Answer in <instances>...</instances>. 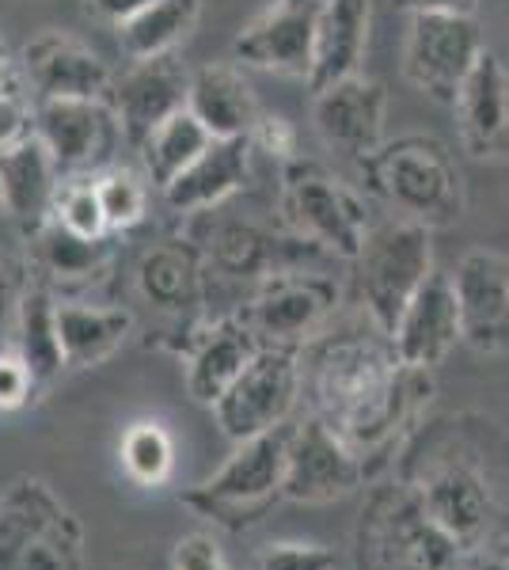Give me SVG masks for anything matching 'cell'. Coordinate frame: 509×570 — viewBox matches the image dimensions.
<instances>
[{
  "instance_id": "cell-11",
  "label": "cell",
  "mask_w": 509,
  "mask_h": 570,
  "mask_svg": "<svg viewBox=\"0 0 509 570\" xmlns=\"http://www.w3.org/2000/svg\"><path fill=\"white\" fill-rule=\"evenodd\" d=\"M365 483V464L320 415L297 419L285 449L282 499L290 502H335Z\"/></svg>"
},
{
  "instance_id": "cell-4",
  "label": "cell",
  "mask_w": 509,
  "mask_h": 570,
  "mask_svg": "<svg viewBox=\"0 0 509 570\" xmlns=\"http://www.w3.org/2000/svg\"><path fill=\"white\" fill-rule=\"evenodd\" d=\"M468 551L446 537L403 483L369 494L358 521V570H464Z\"/></svg>"
},
{
  "instance_id": "cell-1",
  "label": "cell",
  "mask_w": 509,
  "mask_h": 570,
  "mask_svg": "<svg viewBox=\"0 0 509 570\" xmlns=\"http://www.w3.org/2000/svg\"><path fill=\"white\" fill-rule=\"evenodd\" d=\"M301 381H309L312 415L369 461H384L388 449L411 426L422 400H430V373L411 370L395 357L392 343L365 335L323 338L301 357Z\"/></svg>"
},
{
  "instance_id": "cell-19",
  "label": "cell",
  "mask_w": 509,
  "mask_h": 570,
  "mask_svg": "<svg viewBox=\"0 0 509 570\" xmlns=\"http://www.w3.org/2000/svg\"><path fill=\"white\" fill-rule=\"evenodd\" d=\"M452 107L471 156H509V72L495 50L476 58Z\"/></svg>"
},
{
  "instance_id": "cell-23",
  "label": "cell",
  "mask_w": 509,
  "mask_h": 570,
  "mask_svg": "<svg viewBox=\"0 0 509 570\" xmlns=\"http://www.w3.org/2000/svg\"><path fill=\"white\" fill-rule=\"evenodd\" d=\"M187 110L209 130L213 141L228 137H252L258 122V107L252 85L233 66H202L190 72Z\"/></svg>"
},
{
  "instance_id": "cell-14",
  "label": "cell",
  "mask_w": 509,
  "mask_h": 570,
  "mask_svg": "<svg viewBox=\"0 0 509 570\" xmlns=\"http://www.w3.org/2000/svg\"><path fill=\"white\" fill-rule=\"evenodd\" d=\"M384 85L369 77H346L339 85L316 91L312 104V122L327 149H339L354 160H365L369 153L381 149L384 141Z\"/></svg>"
},
{
  "instance_id": "cell-18",
  "label": "cell",
  "mask_w": 509,
  "mask_h": 570,
  "mask_svg": "<svg viewBox=\"0 0 509 570\" xmlns=\"http://www.w3.org/2000/svg\"><path fill=\"white\" fill-rule=\"evenodd\" d=\"M23 72L39 99H107L115 88L104 61L61 31H42L27 42Z\"/></svg>"
},
{
  "instance_id": "cell-7",
  "label": "cell",
  "mask_w": 509,
  "mask_h": 570,
  "mask_svg": "<svg viewBox=\"0 0 509 570\" xmlns=\"http://www.w3.org/2000/svg\"><path fill=\"white\" fill-rule=\"evenodd\" d=\"M361 305L369 312V324L392 338L403 308L433 274L430 228L419 220L388 225L373 233L361 247Z\"/></svg>"
},
{
  "instance_id": "cell-39",
  "label": "cell",
  "mask_w": 509,
  "mask_h": 570,
  "mask_svg": "<svg viewBox=\"0 0 509 570\" xmlns=\"http://www.w3.org/2000/svg\"><path fill=\"white\" fill-rule=\"evenodd\" d=\"M149 4H153V0H88V12L118 27V23L134 20V16L141 12V8H149Z\"/></svg>"
},
{
  "instance_id": "cell-31",
  "label": "cell",
  "mask_w": 509,
  "mask_h": 570,
  "mask_svg": "<svg viewBox=\"0 0 509 570\" xmlns=\"http://www.w3.org/2000/svg\"><path fill=\"white\" fill-rule=\"evenodd\" d=\"M39 255L53 278H80V274L96 271L99 255H104V240H80L58 220H50L39 233Z\"/></svg>"
},
{
  "instance_id": "cell-26",
  "label": "cell",
  "mask_w": 509,
  "mask_h": 570,
  "mask_svg": "<svg viewBox=\"0 0 509 570\" xmlns=\"http://www.w3.org/2000/svg\"><path fill=\"white\" fill-rule=\"evenodd\" d=\"M134 331V312L85 305V301H61L58 305V338L65 354V370H91L107 362Z\"/></svg>"
},
{
  "instance_id": "cell-2",
  "label": "cell",
  "mask_w": 509,
  "mask_h": 570,
  "mask_svg": "<svg viewBox=\"0 0 509 570\" xmlns=\"http://www.w3.org/2000/svg\"><path fill=\"white\" fill-rule=\"evenodd\" d=\"M400 483L414 494L425 518L457 540V548L476 556L487 544L498 521V487L476 464L471 449L422 438V449L403 464Z\"/></svg>"
},
{
  "instance_id": "cell-35",
  "label": "cell",
  "mask_w": 509,
  "mask_h": 570,
  "mask_svg": "<svg viewBox=\"0 0 509 570\" xmlns=\"http://www.w3.org/2000/svg\"><path fill=\"white\" fill-rule=\"evenodd\" d=\"M172 567L175 570H228L225 556H221L217 540L209 532H187L179 537V544L172 551Z\"/></svg>"
},
{
  "instance_id": "cell-36",
  "label": "cell",
  "mask_w": 509,
  "mask_h": 570,
  "mask_svg": "<svg viewBox=\"0 0 509 570\" xmlns=\"http://www.w3.org/2000/svg\"><path fill=\"white\" fill-rule=\"evenodd\" d=\"M35 392H39L35 376L20 362V354H0V411H20Z\"/></svg>"
},
{
  "instance_id": "cell-25",
  "label": "cell",
  "mask_w": 509,
  "mask_h": 570,
  "mask_svg": "<svg viewBox=\"0 0 509 570\" xmlns=\"http://www.w3.org/2000/svg\"><path fill=\"white\" fill-rule=\"evenodd\" d=\"M247 145L252 137L209 141V149L164 187V202L172 209H206L225 202L247 183Z\"/></svg>"
},
{
  "instance_id": "cell-38",
  "label": "cell",
  "mask_w": 509,
  "mask_h": 570,
  "mask_svg": "<svg viewBox=\"0 0 509 570\" xmlns=\"http://www.w3.org/2000/svg\"><path fill=\"white\" fill-rule=\"evenodd\" d=\"M31 122H35V110H27L23 91L0 96V149L23 141V137L31 134Z\"/></svg>"
},
{
  "instance_id": "cell-43",
  "label": "cell",
  "mask_w": 509,
  "mask_h": 570,
  "mask_svg": "<svg viewBox=\"0 0 509 570\" xmlns=\"http://www.w3.org/2000/svg\"><path fill=\"white\" fill-rule=\"evenodd\" d=\"M471 570H509V551L502 548L498 556H487V559H479Z\"/></svg>"
},
{
  "instance_id": "cell-13",
  "label": "cell",
  "mask_w": 509,
  "mask_h": 570,
  "mask_svg": "<svg viewBox=\"0 0 509 570\" xmlns=\"http://www.w3.org/2000/svg\"><path fill=\"white\" fill-rule=\"evenodd\" d=\"M460 338L476 354L509 351V263L495 252H468L452 274Z\"/></svg>"
},
{
  "instance_id": "cell-22",
  "label": "cell",
  "mask_w": 509,
  "mask_h": 570,
  "mask_svg": "<svg viewBox=\"0 0 509 570\" xmlns=\"http://www.w3.org/2000/svg\"><path fill=\"white\" fill-rule=\"evenodd\" d=\"M58 198V168L35 134L0 149V209L12 220L42 228Z\"/></svg>"
},
{
  "instance_id": "cell-6",
  "label": "cell",
  "mask_w": 509,
  "mask_h": 570,
  "mask_svg": "<svg viewBox=\"0 0 509 570\" xmlns=\"http://www.w3.org/2000/svg\"><path fill=\"white\" fill-rule=\"evenodd\" d=\"M85 532L42 480H20L0 499V570H80Z\"/></svg>"
},
{
  "instance_id": "cell-42",
  "label": "cell",
  "mask_w": 509,
  "mask_h": 570,
  "mask_svg": "<svg viewBox=\"0 0 509 570\" xmlns=\"http://www.w3.org/2000/svg\"><path fill=\"white\" fill-rule=\"evenodd\" d=\"M12 305H16L12 282H8V274L0 271V327H4V320H8V312H12Z\"/></svg>"
},
{
  "instance_id": "cell-41",
  "label": "cell",
  "mask_w": 509,
  "mask_h": 570,
  "mask_svg": "<svg viewBox=\"0 0 509 570\" xmlns=\"http://www.w3.org/2000/svg\"><path fill=\"white\" fill-rule=\"evenodd\" d=\"M20 91V72H16L12 58L0 50V96H16Z\"/></svg>"
},
{
  "instance_id": "cell-15",
  "label": "cell",
  "mask_w": 509,
  "mask_h": 570,
  "mask_svg": "<svg viewBox=\"0 0 509 570\" xmlns=\"http://www.w3.org/2000/svg\"><path fill=\"white\" fill-rule=\"evenodd\" d=\"M31 126L58 171L96 164L115 137V115L104 99H39Z\"/></svg>"
},
{
  "instance_id": "cell-3",
  "label": "cell",
  "mask_w": 509,
  "mask_h": 570,
  "mask_svg": "<svg viewBox=\"0 0 509 570\" xmlns=\"http://www.w3.org/2000/svg\"><path fill=\"white\" fill-rule=\"evenodd\" d=\"M290 430L293 419L252 441H239L236 453L209 480L183 491V505H190L194 513H202V518H209L213 525L228 532L258 525L274 510V502H282Z\"/></svg>"
},
{
  "instance_id": "cell-17",
  "label": "cell",
  "mask_w": 509,
  "mask_h": 570,
  "mask_svg": "<svg viewBox=\"0 0 509 570\" xmlns=\"http://www.w3.org/2000/svg\"><path fill=\"white\" fill-rule=\"evenodd\" d=\"M187 88H190V72L172 53L137 61L110 88V104H115V118L123 126V134L134 145H141L164 118H172L175 110L187 107Z\"/></svg>"
},
{
  "instance_id": "cell-37",
  "label": "cell",
  "mask_w": 509,
  "mask_h": 570,
  "mask_svg": "<svg viewBox=\"0 0 509 570\" xmlns=\"http://www.w3.org/2000/svg\"><path fill=\"white\" fill-rule=\"evenodd\" d=\"M252 145L277 156V160H293V156H297V130H293V122L282 115H258V122L252 130Z\"/></svg>"
},
{
  "instance_id": "cell-32",
  "label": "cell",
  "mask_w": 509,
  "mask_h": 570,
  "mask_svg": "<svg viewBox=\"0 0 509 570\" xmlns=\"http://www.w3.org/2000/svg\"><path fill=\"white\" fill-rule=\"evenodd\" d=\"M53 206H58V217L53 220H58L61 228H69L72 236H80V240H104L110 233L104 206H99V195H96V179L69 183L65 190H58Z\"/></svg>"
},
{
  "instance_id": "cell-21",
  "label": "cell",
  "mask_w": 509,
  "mask_h": 570,
  "mask_svg": "<svg viewBox=\"0 0 509 570\" xmlns=\"http://www.w3.org/2000/svg\"><path fill=\"white\" fill-rule=\"evenodd\" d=\"M369 42V0H323L316 20V42H312V66L304 85L316 91L358 77Z\"/></svg>"
},
{
  "instance_id": "cell-33",
  "label": "cell",
  "mask_w": 509,
  "mask_h": 570,
  "mask_svg": "<svg viewBox=\"0 0 509 570\" xmlns=\"http://www.w3.org/2000/svg\"><path fill=\"white\" fill-rule=\"evenodd\" d=\"M96 195L99 206H104L107 228H134L145 217V202H149V190H145V183L134 171H107V176H99Z\"/></svg>"
},
{
  "instance_id": "cell-29",
  "label": "cell",
  "mask_w": 509,
  "mask_h": 570,
  "mask_svg": "<svg viewBox=\"0 0 509 570\" xmlns=\"http://www.w3.org/2000/svg\"><path fill=\"white\" fill-rule=\"evenodd\" d=\"M209 141L213 137H209L206 126H202L198 118L183 107V110H175L172 118H164V122L156 126V130L145 137L137 149H141V160H145L149 179L164 190L183 168H190V164L209 149Z\"/></svg>"
},
{
  "instance_id": "cell-10",
  "label": "cell",
  "mask_w": 509,
  "mask_h": 570,
  "mask_svg": "<svg viewBox=\"0 0 509 570\" xmlns=\"http://www.w3.org/2000/svg\"><path fill=\"white\" fill-rule=\"evenodd\" d=\"M483 53V35L468 12H411L403 77L438 104H457L471 66Z\"/></svg>"
},
{
  "instance_id": "cell-9",
  "label": "cell",
  "mask_w": 509,
  "mask_h": 570,
  "mask_svg": "<svg viewBox=\"0 0 509 570\" xmlns=\"http://www.w3.org/2000/svg\"><path fill=\"white\" fill-rule=\"evenodd\" d=\"M301 395V351L285 343H266L236 376L233 389L213 403L221 434L228 441H252L266 430L290 422Z\"/></svg>"
},
{
  "instance_id": "cell-8",
  "label": "cell",
  "mask_w": 509,
  "mask_h": 570,
  "mask_svg": "<svg viewBox=\"0 0 509 570\" xmlns=\"http://www.w3.org/2000/svg\"><path fill=\"white\" fill-rule=\"evenodd\" d=\"M282 209H285V220H290L301 236L323 244L327 252L342 255V259H358L361 247L369 240L361 198L316 160H297V156H293V160L285 164Z\"/></svg>"
},
{
  "instance_id": "cell-28",
  "label": "cell",
  "mask_w": 509,
  "mask_h": 570,
  "mask_svg": "<svg viewBox=\"0 0 509 570\" xmlns=\"http://www.w3.org/2000/svg\"><path fill=\"white\" fill-rule=\"evenodd\" d=\"M202 16V0H153L134 20L118 23V46L126 58L149 61L172 53L194 31Z\"/></svg>"
},
{
  "instance_id": "cell-16",
  "label": "cell",
  "mask_w": 509,
  "mask_h": 570,
  "mask_svg": "<svg viewBox=\"0 0 509 570\" xmlns=\"http://www.w3.org/2000/svg\"><path fill=\"white\" fill-rule=\"evenodd\" d=\"M460 338V312H457V293L446 274H430L422 282V289L411 297V305L403 308L400 324L392 331V351L403 365L411 370H438L449 357V351Z\"/></svg>"
},
{
  "instance_id": "cell-40",
  "label": "cell",
  "mask_w": 509,
  "mask_h": 570,
  "mask_svg": "<svg viewBox=\"0 0 509 570\" xmlns=\"http://www.w3.org/2000/svg\"><path fill=\"white\" fill-rule=\"evenodd\" d=\"M407 12H468L476 8V0H395Z\"/></svg>"
},
{
  "instance_id": "cell-5",
  "label": "cell",
  "mask_w": 509,
  "mask_h": 570,
  "mask_svg": "<svg viewBox=\"0 0 509 570\" xmlns=\"http://www.w3.org/2000/svg\"><path fill=\"white\" fill-rule=\"evenodd\" d=\"M361 171L373 195H381L388 206L403 209L425 228L460 217V206H464L457 164L446 145L433 137L411 134L381 141V149L361 160Z\"/></svg>"
},
{
  "instance_id": "cell-44",
  "label": "cell",
  "mask_w": 509,
  "mask_h": 570,
  "mask_svg": "<svg viewBox=\"0 0 509 570\" xmlns=\"http://www.w3.org/2000/svg\"><path fill=\"white\" fill-rule=\"evenodd\" d=\"M502 548H506V551H509V540H506V544H502Z\"/></svg>"
},
{
  "instance_id": "cell-30",
  "label": "cell",
  "mask_w": 509,
  "mask_h": 570,
  "mask_svg": "<svg viewBox=\"0 0 509 570\" xmlns=\"http://www.w3.org/2000/svg\"><path fill=\"white\" fill-rule=\"evenodd\" d=\"M118 456H123L126 475L137 487H164L172 480L175 468V441L164 430V422L156 419H141L134 426H126L123 445H118Z\"/></svg>"
},
{
  "instance_id": "cell-34",
  "label": "cell",
  "mask_w": 509,
  "mask_h": 570,
  "mask_svg": "<svg viewBox=\"0 0 509 570\" xmlns=\"http://www.w3.org/2000/svg\"><path fill=\"white\" fill-rule=\"evenodd\" d=\"M255 570H335V551L320 544L282 540V544H266L258 551Z\"/></svg>"
},
{
  "instance_id": "cell-12",
  "label": "cell",
  "mask_w": 509,
  "mask_h": 570,
  "mask_svg": "<svg viewBox=\"0 0 509 570\" xmlns=\"http://www.w3.org/2000/svg\"><path fill=\"white\" fill-rule=\"evenodd\" d=\"M323 0H274L263 16H255L233 42V58L247 69L309 77L312 42Z\"/></svg>"
},
{
  "instance_id": "cell-27",
  "label": "cell",
  "mask_w": 509,
  "mask_h": 570,
  "mask_svg": "<svg viewBox=\"0 0 509 570\" xmlns=\"http://www.w3.org/2000/svg\"><path fill=\"white\" fill-rule=\"evenodd\" d=\"M16 331H20L16 335V354L31 370L35 389H46L65 370L58 338V301L50 297L46 285H35L16 301Z\"/></svg>"
},
{
  "instance_id": "cell-24",
  "label": "cell",
  "mask_w": 509,
  "mask_h": 570,
  "mask_svg": "<svg viewBox=\"0 0 509 570\" xmlns=\"http://www.w3.org/2000/svg\"><path fill=\"white\" fill-rule=\"evenodd\" d=\"M258 338L252 335V327L244 320H221L217 327L202 338V346L190 354V365H187V392L194 403L202 407H213L239 373L247 370V362L258 354Z\"/></svg>"
},
{
  "instance_id": "cell-20",
  "label": "cell",
  "mask_w": 509,
  "mask_h": 570,
  "mask_svg": "<svg viewBox=\"0 0 509 570\" xmlns=\"http://www.w3.org/2000/svg\"><path fill=\"white\" fill-rule=\"evenodd\" d=\"M335 301L339 289L327 278H290L271 285L252 308L239 312V320L252 327V335L263 346L266 343L297 346L335 308Z\"/></svg>"
}]
</instances>
